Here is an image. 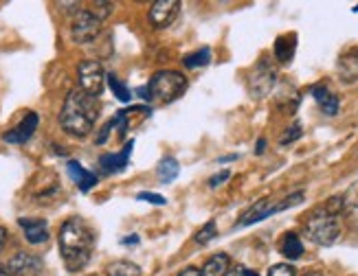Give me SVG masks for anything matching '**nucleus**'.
<instances>
[{"mask_svg":"<svg viewBox=\"0 0 358 276\" xmlns=\"http://www.w3.org/2000/svg\"><path fill=\"white\" fill-rule=\"evenodd\" d=\"M187 86H189V82H187V77L178 70H159V72H154L152 79L148 82V90L152 99H159L163 103H172L180 99Z\"/></svg>","mask_w":358,"mask_h":276,"instance_id":"obj_4","label":"nucleus"},{"mask_svg":"<svg viewBox=\"0 0 358 276\" xmlns=\"http://www.w3.org/2000/svg\"><path fill=\"white\" fill-rule=\"evenodd\" d=\"M343 204H345V202H343V197L336 195V197H330V199H328V204H325V208H328L332 215H336V217H338V213L343 210Z\"/></svg>","mask_w":358,"mask_h":276,"instance_id":"obj_29","label":"nucleus"},{"mask_svg":"<svg viewBox=\"0 0 358 276\" xmlns=\"http://www.w3.org/2000/svg\"><path fill=\"white\" fill-rule=\"evenodd\" d=\"M178 13H180L178 0H157V3H152L148 11V22L152 29H167L174 24Z\"/></svg>","mask_w":358,"mask_h":276,"instance_id":"obj_8","label":"nucleus"},{"mask_svg":"<svg viewBox=\"0 0 358 276\" xmlns=\"http://www.w3.org/2000/svg\"><path fill=\"white\" fill-rule=\"evenodd\" d=\"M38 123H40V116L36 112H27L22 116V121L18 123V125L11 128L9 132L3 134V141L5 143H11V145H24L29 138L36 134Z\"/></svg>","mask_w":358,"mask_h":276,"instance_id":"obj_10","label":"nucleus"},{"mask_svg":"<svg viewBox=\"0 0 358 276\" xmlns=\"http://www.w3.org/2000/svg\"><path fill=\"white\" fill-rule=\"evenodd\" d=\"M268 276H294V268L288 263H275L268 270Z\"/></svg>","mask_w":358,"mask_h":276,"instance_id":"obj_28","label":"nucleus"},{"mask_svg":"<svg viewBox=\"0 0 358 276\" xmlns=\"http://www.w3.org/2000/svg\"><path fill=\"white\" fill-rule=\"evenodd\" d=\"M277 84V70L268 59H262L259 64L253 66V70L246 75V88L253 99L268 97Z\"/></svg>","mask_w":358,"mask_h":276,"instance_id":"obj_6","label":"nucleus"},{"mask_svg":"<svg viewBox=\"0 0 358 276\" xmlns=\"http://www.w3.org/2000/svg\"><path fill=\"white\" fill-rule=\"evenodd\" d=\"M108 72L97 59H84L77 64V82H80V90H84L88 97L99 99L103 86H106Z\"/></svg>","mask_w":358,"mask_h":276,"instance_id":"obj_5","label":"nucleus"},{"mask_svg":"<svg viewBox=\"0 0 358 276\" xmlns=\"http://www.w3.org/2000/svg\"><path fill=\"white\" fill-rule=\"evenodd\" d=\"M301 134H303L301 123H294V125H290V128L284 132V136L279 138V145H290V143H294V141H299Z\"/></svg>","mask_w":358,"mask_h":276,"instance_id":"obj_25","label":"nucleus"},{"mask_svg":"<svg viewBox=\"0 0 358 276\" xmlns=\"http://www.w3.org/2000/svg\"><path fill=\"white\" fill-rule=\"evenodd\" d=\"M90 11L97 15V18L103 22L108 15H110L113 11H115V3H92L90 5Z\"/></svg>","mask_w":358,"mask_h":276,"instance_id":"obj_26","label":"nucleus"},{"mask_svg":"<svg viewBox=\"0 0 358 276\" xmlns=\"http://www.w3.org/2000/svg\"><path fill=\"white\" fill-rule=\"evenodd\" d=\"M136 199H141V202H150V204H157V206H165L167 199L159 193H150V191H141L136 195Z\"/></svg>","mask_w":358,"mask_h":276,"instance_id":"obj_27","label":"nucleus"},{"mask_svg":"<svg viewBox=\"0 0 358 276\" xmlns=\"http://www.w3.org/2000/svg\"><path fill=\"white\" fill-rule=\"evenodd\" d=\"M279 250H282V254L290 261H297L301 259L303 254V241L299 239L297 233H286L282 243H279Z\"/></svg>","mask_w":358,"mask_h":276,"instance_id":"obj_19","label":"nucleus"},{"mask_svg":"<svg viewBox=\"0 0 358 276\" xmlns=\"http://www.w3.org/2000/svg\"><path fill=\"white\" fill-rule=\"evenodd\" d=\"M303 276H321L319 272H308V274H303Z\"/></svg>","mask_w":358,"mask_h":276,"instance_id":"obj_39","label":"nucleus"},{"mask_svg":"<svg viewBox=\"0 0 358 276\" xmlns=\"http://www.w3.org/2000/svg\"><path fill=\"white\" fill-rule=\"evenodd\" d=\"M336 75L343 84H356L358 82V46L348 49L343 55L338 57Z\"/></svg>","mask_w":358,"mask_h":276,"instance_id":"obj_13","label":"nucleus"},{"mask_svg":"<svg viewBox=\"0 0 358 276\" xmlns=\"http://www.w3.org/2000/svg\"><path fill=\"white\" fill-rule=\"evenodd\" d=\"M176 276H202V274H200V270H198V268H194V266H187V268H185V270H180Z\"/></svg>","mask_w":358,"mask_h":276,"instance_id":"obj_31","label":"nucleus"},{"mask_svg":"<svg viewBox=\"0 0 358 276\" xmlns=\"http://www.w3.org/2000/svg\"><path fill=\"white\" fill-rule=\"evenodd\" d=\"M354 11H358V5H356V9H354Z\"/></svg>","mask_w":358,"mask_h":276,"instance_id":"obj_40","label":"nucleus"},{"mask_svg":"<svg viewBox=\"0 0 358 276\" xmlns=\"http://www.w3.org/2000/svg\"><path fill=\"white\" fill-rule=\"evenodd\" d=\"M244 270H246V268H242V266H233V268L227 272V276H244Z\"/></svg>","mask_w":358,"mask_h":276,"instance_id":"obj_33","label":"nucleus"},{"mask_svg":"<svg viewBox=\"0 0 358 276\" xmlns=\"http://www.w3.org/2000/svg\"><path fill=\"white\" fill-rule=\"evenodd\" d=\"M244 276H259V274H255L253 270H244Z\"/></svg>","mask_w":358,"mask_h":276,"instance_id":"obj_38","label":"nucleus"},{"mask_svg":"<svg viewBox=\"0 0 358 276\" xmlns=\"http://www.w3.org/2000/svg\"><path fill=\"white\" fill-rule=\"evenodd\" d=\"M59 7L64 11H71L73 7H80V3H59Z\"/></svg>","mask_w":358,"mask_h":276,"instance_id":"obj_35","label":"nucleus"},{"mask_svg":"<svg viewBox=\"0 0 358 276\" xmlns=\"http://www.w3.org/2000/svg\"><path fill=\"white\" fill-rule=\"evenodd\" d=\"M132 149H134V141L126 143V145H123V149L117 151V153H103V156L99 158L101 171L108 174V176L123 171V169L130 164V153H132Z\"/></svg>","mask_w":358,"mask_h":276,"instance_id":"obj_11","label":"nucleus"},{"mask_svg":"<svg viewBox=\"0 0 358 276\" xmlns=\"http://www.w3.org/2000/svg\"><path fill=\"white\" fill-rule=\"evenodd\" d=\"M303 233L308 235V239L328 248V245H334L341 237V224L338 217L332 215L325 206L315 208L313 213L306 215V222H303Z\"/></svg>","mask_w":358,"mask_h":276,"instance_id":"obj_3","label":"nucleus"},{"mask_svg":"<svg viewBox=\"0 0 358 276\" xmlns=\"http://www.w3.org/2000/svg\"><path fill=\"white\" fill-rule=\"evenodd\" d=\"M0 276H11L9 270H7V266H3V263H0Z\"/></svg>","mask_w":358,"mask_h":276,"instance_id":"obj_37","label":"nucleus"},{"mask_svg":"<svg viewBox=\"0 0 358 276\" xmlns=\"http://www.w3.org/2000/svg\"><path fill=\"white\" fill-rule=\"evenodd\" d=\"M7 241H9V233H7V228H5V226H0V252L5 250Z\"/></svg>","mask_w":358,"mask_h":276,"instance_id":"obj_32","label":"nucleus"},{"mask_svg":"<svg viewBox=\"0 0 358 276\" xmlns=\"http://www.w3.org/2000/svg\"><path fill=\"white\" fill-rule=\"evenodd\" d=\"M18 226L22 228L24 239L29 243L40 245V243L49 241V224H46L44 220H40V217H20Z\"/></svg>","mask_w":358,"mask_h":276,"instance_id":"obj_12","label":"nucleus"},{"mask_svg":"<svg viewBox=\"0 0 358 276\" xmlns=\"http://www.w3.org/2000/svg\"><path fill=\"white\" fill-rule=\"evenodd\" d=\"M59 252L69 272H80L88 266L95 248V233L82 217H69L59 226Z\"/></svg>","mask_w":358,"mask_h":276,"instance_id":"obj_1","label":"nucleus"},{"mask_svg":"<svg viewBox=\"0 0 358 276\" xmlns=\"http://www.w3.org/2000/svg\"><path fill=\"white\" fill-rule=\"evenodd\" d=\"M7 270L11 276H42L44 274V261L34 252H15L7 261Z\"/></svg>","mask_w":358,"mask_h":276,"instance_id":"obj_9","label":"nucleus"},{"mask_svg":"<svg viewBox=\"0 0 358 276\" xmlns=\"http://www.w3.org/2000/svg\"><path fill=\"white\" fill-rule=\"evenodd\" d=\"M313 97H315L317 105L321 107V112L325 116H336L338 114L341 103H338V97L334 95L332 90H328L325 86H315L313 88Z\"/></svg>","mask_w":358,"mask_h":276,"instance_id":"obj_16","label":"nucleus"},{"mask_svg":"<svg viewBox=\"0 0 358 276\" xmlns=\"http://www.w3.org/2000/svg\"><path fill=\"white\" fill-rule=\"evenodd\" d=\"M66 169H69V176L73 178V182L77 184V189H80V191L88 193L92 187H97L99 178L92 174V171H88V169H84L77 160H69L66 162Z\"/></svg>","mask_w":358,"mask_h":276,"instance_id":"obj_15","label":"nucleus"},{"mask_svg":"<svg viewBox=\"0 0 358 276\" xmlns=\"http://www.w3.org/2000/svg\"><path fill=\"white\" fill-rule=\"evenodd\" d=\"M121 243H126V245H128V243H138V237H136V235H134V237H128V239H123Z\"/></svg>","mask_w":358,"mask_h":276,"instance_id":"obj_36","label":"nucleus"},{"mask_svg":"<svg viewBox=\"0 0 358 276\" xmlns=\"http://www.w3.org/2000/svg\"><path fill=\"white\" fill-rule=\"evenodd\" d=\"M106 276H141V268L132 263V261L121 259V261H113L106 268Z\"/></svg>","mask_w":358,"mask_h":276,"instance_id":"obj_20","label":"nucleus"},{"mask_svg":"<svg viewBox=\"0 0 358 276\" xmlns=\"http://www.w3.org/2000/svg\"><path fill=\"white\" fill-rule=\"evenodd\" d=\"M209 61H211V49H209V46H202V49H198L194 53H187L182 57L185 68H202V66H209Z\"/></svg>","mask_w":358,"mask_h":276,"instance_id":"obj_22","label":"nucleus"},{"mask_svg":"<svg viewBox=\"0 0 358 276\" xmlns=\"http://www.w3.org/2000/svg\"><path fill=\"white\" fill-rule=\"evenodd\" d=\"M264 149H266V138H259L257 145H255V153L259 156V153H264Z\"/></svg>","mask_w":358,"mask_h":276,"instance_id":"obj_34","label":"nucleus"},{"mask_svg":"<svg viewBox=\"0 0 358 276\" xmlns=\"http://www.w3.org/2000/svg\"><path fill=\"white\" fill-rule=\"evenodd\" d=\"M97 116H99L97 99L88 97L80 88H73L59 110V128L73 138H86L95 130Z\"/></svg>","mask_w":358,"mask_h":276,"instance_id":"obj_2","label":"nucleus"},{"mask_svg":"<svg viewBox=\"0 0 358 276\" xmlns=\"http://www.w3.org/2000/svg\"><path fill=\"white\" fill-rule=\"evenodd\" d=\"M294 51H297V36L294 33L279 36L275 40L273 53H275V59L279 61V64H290L292 57H294Z\"/></svg>","mask_w":358,"mask_h":276,"instance_id":"obj_17","label":"nucleus"},{"mask_svg":"<svg viewBox=\"0 0 358 276\" xmlns=\"http://www.w3.org/2000/svg\"><path fill=\"white\" fill-rule=\"evenodd\" d=\"M217 237V228H215V222L211 220V222H207L205 226H202L198 233H196V237H194V241L196 243H200V245H207L209 241H213Z\"/></svg>","mask_w":358,"mask_h":276,"instance_id":"obj_24","label":"nucleus"},{"mask_svg":"<svg viewBox=\"0 0 358 276\" xmlns=\"http://www.w3.org/2000/svg\"><path fill=\"white\" fill-rule=\"evenodd\" d=\"M101 33V20L90 9H80L73 15L71 22V38L75 44H90Z\"/></svg>","mask_w":358,"mask_h":276,"instance_id":"obj_7","label":"nucleus"},{"mask_svg":"<svg viewBox=\"0 0 358 276\" xmlns=\"http://www.w3.org/2000/svg\"><path fill=\"white\" fill-rule=\"evenodd\" d=\"M157 174H159L161 184H169V182H174V180L178 178V174H180V164H178L176 158H169V156H167V158H163V160L159 162Z\"/></svg>","mask_w":358,"mask_h":276,"instance_id":"obj_21","label":"nucleus"},{"mask_svg":"<svg viewBox=\"0 0 358 276\" xmlns=\"http://www.w3.org/2000/svg\"><path fill=\"white\" fill-rule=\"evenodd\" d=\"M279 213L277 204H273L271 199H259L257 204H253L251 208H248L244 215H242V220L238 222V226H251V224H257V222H264L266 217H271V215Z\"/></svg>","mask_w":358,"mask_h":276,"instance_id":"obj_14","label":"nucleus"},{"mask_svg":"<svg viewBox=\"0 0 358 276\" xmlns=\"http://www.w3.org/2000/svg\"><path fill=\"white\" fill-rule=\"evenodd\" d=\"M106 82H108V86H110V90L115 92V97L121 101V103H130V99H132V92H130V88L123 84L119 77L115 75V72H108V77H106Z\"/></svg>","mask_w":358,"mask_h":276,"instance_id":"obj_23","label":"nucleus"},{"mask_svg":"<svg viewBox=\"0 0 358 276\" xmlns=\"http://www.w3.org/2000/svg\"><path fill=\"white\" fill-rule=\"evenodd\" d=\"M229 178H231V174H229V171H220V174H215V176H211V178H209V187H211V189L220 187V184H224Z\"/></svg>","mask_w":358,"mask_h":276,"instance_id":"obj_30","label":"nucleus"},{"mask_svg":"<svg viewBox=\"0 0 358 276\" xmlns=\"http://www.w3.org/2000/svg\"><path fill=\"white\" fill-rule=\"evenodd\" d=\"M231 270V259L227 252H217V254H211L205 266H202L200 274L202 276H227V272Z\"/></svg>","mask_w":358,"mask_h":276,"instance_id":"obj_18","label":"nucleus"}]
</instances>
